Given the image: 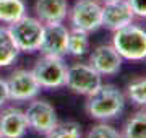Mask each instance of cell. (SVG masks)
<instances>
[{"label": "cell", "mask_w": 146, "mask_h": 138, "mask_svg": "<svg viewBox=\"0 0 146 138\" xmlns=\"http://www.w3.org/2000/svg\"><path fill=\"white\" fill-rule=\"evenodd\" d=\"M127 96L115 85H101L93 94L86 96L84 111L91 119L106 122L119 117L125 109Z\"/></svg>", "instance_id": "obj_1"}, {"label": "cell", "mask_w": 146, "mask_h": 138, "mask_svg": "<svg viewBox=\"0 0 146 138\" xmlns=\"http://www.w3.org/2000/svg\"><path fill=\"white\" fill-rule=\"evenodd\" d=\"M112 46L123 60L143 62L146 60V29L131 23L112 34Z\"/></svg>", "instance_id": "obj_2"}, {"label": "cell", "mask_w": 146, "mask_h": 138, "mask_svg": "<svg viewBox=\"0 0 146 138\" xmlns=\"http://www.w3.org/2000/svg\"><path fill=\"white\" fill-rule=\"evenodd\" d=\"M67 20L72 29H80L91 34L102 28V3L98 0H75L68 8Z\"/></svg>", "instance_id": "obj_3"}, {"label": "cell", "mask_w": 146, "mask_h": 138, "mask_svg": "<svg viewBox=\"0 0 146 138\" xmlns=\"http://www.w3.org/2000/svg\"><path fill=\"white\" fill-rule=\"evenodd\" d=\"M8 29L20 52L33 54L39 50L42 33H44V23L39 21L36 16L25 15L18 21L8 25Z\"/></svg>", "instance_id": "obj_4"}, {"label": "cell", "mask_w": 146, "mask_h": 138, "mask_svg": "<svg viewBox=\"0 0 146 138\" xmlns=\"http://www.w3.org/2000/svg\"><path fill=\"white\" fill-rule=\"evenodd\" d=\"M33 75L39 83L41 90H58L65 86L67 64L62 57L42 55L33 67Z\"/></svg>", "instance_id": "obj_5"}, {"label": "cell", "mask_w": 146, "mask_h": 138, "mask_svg": "<svg viewBox=\"0 0 146 138\" xmlns=\"http://www.w3.org/2000/svg\"><path fill=\"white\" fill-rule=\"evenodd\" d=\"M102 85V76L89 64H73L67 67L65 86L75 94L89 96Z\"/></svg>", "instance_id": "obj_6"}, {"label": "cell", "mask_w": 146, "mask_h": 138, "mask_svg": "<svg viewBox=\"0 0 146 138\" xmlns=\"http://www.w3.org/2000/svg\"><path fill=\"white\" fill-rule=\"evenodd\" d=\"M8 85V94L10 101L25 102L31 101L41 93V86L36 81L31 70L26 68H16L11 72V75L7 78Z\"/></svg>", "instance_id": "obj_7"}, {"label": "cell", "mask_w": 146, "mask_h": 138, "mask_svg": "<svg viewBox=\"0 0 146 138\" xmlns=\"http://www.w3.org/2000/svg\"><path fill=\"white\" fill-rule=\"evenodd\" d=\"M28 127L39 135H46L50 128L58 122L57 111L49 101L44 99H31L25 111Z\"/></svg>", "instance_id": "obj_8"}, {"label": "cell", "mask_w": 146, "mask_h": 138, "mask_svg": "<svg viewBox=\"0 0 146 138\" xmlns=\"http://www.w3.org/2000/svg\"><path fill=\"white\" fill-rule=\"evenodd\" d=\"M68 29L63 23H52L44 25L42 41L39 46V52L49 57H65L67 55V42H68Z\"/></svg>", "instance_id": "obj_9"}, {"label": "cell", "mask_w": 146, "mask_h": 138, "mask_svg": "<svg viewBox=\"0 0 146 138\" xmlns=\"http://www.w3.org/2000/svg\"><path fill=\"white\" fill-rule=\"evenodd\" d=\"M88 64L101 76H114L122 68L123 58L119 55L112 44H101L91 50Z\"/></svg>", "instance_id": "obj_10"}, {"label": "cell", "mask_w": 146, "mask_h": 138, "mask_svg": "<svg viewBox=\"0 0 146 138\" xmlns=\"http://www.w3.org/2000/svg\"><path fill=\"white\" fill-rule=\"evenodd\" d=\"M135 18L136 16L133 15L127 0H112L102 3V28L112 33L131 25Z\"/></svg>", "instance_id": "obj_11"}, {"label": "cell", "mask_w": 146, "mask_h": 138, "mask_svg": "<svg viewBox=\"0 0 146 138\" xmlns=\"http://www.w3.org/2000/svg\"><path fill=\"white\" fill-rule=\"evenodd\" d=\"M28 130L25 111L15 106H3L0 109V133L3 138H23Z\"/></svg>", "instance_id": "obj_12"}, {"label": "cell", "mask_w": 146, "mask_h": 138, "mask_svg": "<svg viewBox=\"0 0 146 138\" xmlns=\"http://www.w3.org/2000/svg\"><path fill=\"white\" fill-rule=\"evenodd\" d=\"M34 11L44 25L63 23L68 15V0H36Z\"/></svg>", "instance_id": "obj_13"}, {"label": "cell", "mask_w": 146, "mask_h": 138, "mask_svg": "<svg viewBox=\"0 0 146 138\" xmlns=\"http://www.w3.org/2000/svg\"><path fill=\"white\" fill-rule=\"evenodd\" d=\"M20 55V49L13 41L8 26H0V68L10 67Z\"/></svg>", "instance_id": "obj_14"}, {"label": "cell", "mask_w": 146, "mask_h": 138, "mask_svg": "<svg viewBox=\"0 0 146 138\" xmlns=\"http://www.w3.org/2000/svg\"><path fill=\"white\" fill-rule=\"evenodd\" d=\"M28 7L25 0H0V23L11 25L26 15Z\"/></svg>", "instance_id": "obj_15"}, {"label": "cell", "mask_w": 146, "mask_h": 138, "mask_svg": "<svg viewBox=\"0 0 146 138\" xmlns=\"http://www.w3.org/2000/svg\"><path fill=\"white\" fill-rule=\"evenodd\" d=\"M89 52V34L80 29H70L67 42V55L83 57Z\"/></svg>", "instance_id": "obj_16"}, {"label": "cell", "mask_w": 146, "mask_h": 138, "mask_svg": "<svg viewBox=\"0 0 146 138\" xmlns=\"http://www.w3.org/2000/svg\"><path fill=\"white\" fill-rule=\"evenodd\" d=\"M122 138H146V111H138L122 128Z\"/></svg>", "instance_id": "obj_17"}, {"label": "cell", "mask_w": 146, "mask_h": 138, "mask_svg": "<svg viewBox=\"0 0 146 138\" xmlns=\"http://www.w3.org/2000/svg\"><path fill=\"white\" fill-rule=\"evenodd\" d=\"M46 138H81L83 130L81 125L75 120H63L57 122L49 132L44 135Z\"/></svg>", "instance_id": "obj_18"}, {"label": "cell", "mask_w": 146, "mask_h": 138, "mask_svg": "<svg viewBox=\"0 0 146 138\" xmlns=\"http://www.w3.org/2000/svg\"><path fill=\"white\" fill-rule=\"evenodd\" d=\"M125 96L133 104L146 107V76H138L127 85Z\"/></svg>", "instance_id": "obj_19"}, {"label": "cell", "mask_w": 146, "mask_h": 138, "mask_svg": "<svg viewBox=\"0 0 146 138\" xmlns=\"http://www.w3.org/2000/svg\"><path fill=\"white\" fill-rule=\"evenodd\" d=\"M84 138H122L120 132L117 128H114L112 125L107 123H98L94 127L89 128V132L86 133Z\"/></svg>", "instance_id": "obj_20"}, {"label": "cell", "mask_w": 146, "mask_h": 138, "mask_svg": "<svg viewBox=\"0 0 146 138\" xmlns=\"http://www.w3.org/2000/svg\"><path fill=\"white\" fill-rule=\"evenodd\" d=\"M133 15L138 18H146V0H127Z\"/></svg>", "instance_id": "obj_21"}, {"label": "cell", "mask_w": 146, "mask_h": 138, "mask_svg": "<svg viewBox=\"0 0 146 138\" xmlns=\"http://www.w3.org/2000/svg\"><path fill=\"white\" fill-rule=\"evenodd\" d=\"M10 101V94H8V85H7L5 78H0V109Z\"/></svg>", "instance_id": "obj_22"}, {"label": "cell", "mask_w": 146, "mask_h": 138, "mask_svg": "<svg viewBox=\"0 0 146 138\" xmlns=\"http://www.w3.org/2000/svg\"><path fill=\"white\" fill-rule=\"evenodd\" d=\"M99 3H107V2H112V0H98Z\"/></svg>", "instance_id": "obj_23"}, {"label": "cell", "mask_w": 146, "mask_h": 138, "mask_svg": "<svg viewBox=\"0 0 146 138\" xmlns=\"http://www.w3.org/2000/svg\"><path fill=\"white\" fill-rule=\"evenodd\" d=\"M0 138H3V137H2V133H0Z\"/></svg>", "instance_id": "obj_24"}]
</instances>
